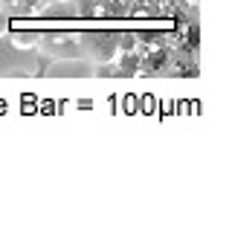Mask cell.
Here are the masks:
<instances>
[{"label": "cell", "mask_w": 232, "mask_h": 249, "mask_svg": "<svg viewBox=\"0 0 232 249\" xmlns=\"http://www.w3.org/2000/svg\"><path fill=\"white\" fill-rule=\"evenodd\" d=\"M166 67H169V50L166 47H154L151 53H145V58H139V70L148 72V75H154Z\"/></svg>", "instance_id": "6da1fadb"}, {"label": "cell", "mask_w": 232, "mask_h": 249, "mask_svg": "<svg viewBox=\"0 0 232 249\" xmlns=\"http://www.w3.org/2000/svg\"><path fill=\"white\" fill-rule=\"evenodd\" d=\"M200 47V32H197V26H189V50L194 53Z\"/></svg>", "instance_id": "7a4b0ae2"}]
</instances>
